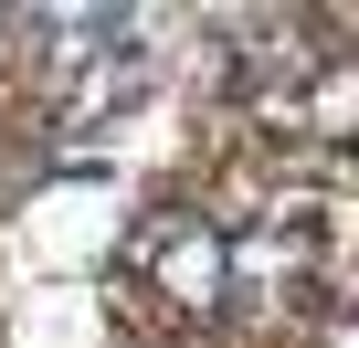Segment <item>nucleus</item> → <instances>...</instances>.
Returning a JSON list of instances; mask_svg holds the SVG:
<instances>
[{"label":"nucleus","instance_id":"obj_2","mask_svg":"<svg viewBox=\"0 0 359 348\" xmlns=\"http://www.w3.org/2000/svg\"><path fill=\"white\" fill-rule=\"evenodd\" d=\"M222 222H201V211H148L137 232H127V274H148L169 306H222Z\"/></svg>","mask_w":359,"mask_h":348},{"label":"nucleus","instance_id":"obj_1","mask_svg":"<svg viewBox=\"0 0 359 348\" xmlns=\"http://www.w3.org/2000/svg\"><path fill=\"white\" fill-rule=\"evenodd\" d=\"M32 85H43V116L53 127H95V116H116V106H137L148 95V53H137V22H116V11H53V22H32Z\"/></svg>","mask_w":359,"mask_h":348}]
</instances>
